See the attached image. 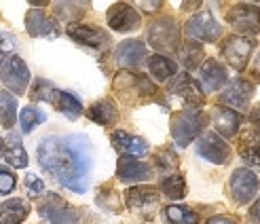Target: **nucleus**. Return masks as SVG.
I'll return each mask as SVG.
<instances>
[{"label":"nucleus","mask_w":260,"mask_h":224,"mask_svg":"<svg viewBox=\"0 0 260 224\" xmlns=\"http://www.w3.org/2000/svg\"><path fill=\"white\" fill-rule=\"evenodd\" d=\"M15 184H17L15 174H13L11 169H7V167H0V195H9V193H13Z\"/></svg>","instance_id":"obj_35"},{"label":"nucleus","mask_w":260,"mask_h":224,"mask_svg":"<svg viewBox=\"0 0 260 224\" xmlns=\"http://www.w3.org/2000/svg\"><path fill=\"white\" fill-rule=\"evenodd\" d=\"M87 116L102 127H110V125H114L116 118H119V110H116V106L110 100H100L87 110Z\"/></svg>","instance_id":"obj_26"},{"label":"nucleus","mask_w":260,"mask_h":224,"mask_svg":"<svg viewBox=\"0 0 260 224\" xmlns=\"http://www.w3.org/2000/svg\"><path fill=\"white\" fill-rule=\"evenodd\" d=\"M201 3H203V0H182V11L190 13V11H194V9H199Z\"/></svg>","instance_id":"obj_39"},{"label":"nucleus","mask_w":260,"mask_h":224,"mask_svg":"<svg viewBox=\"0 0 260 224\" xmlns=\"http://www.w3.org/2000/svg\"><path fill=\"white\" fill-rule=\"evenodd\" d=\"M229 23L237 32L243 34H256L260 32V9L254 5H235L226 11Z\"/></svg>","instance_id":"obj_10"},{"label":"nucleus","mask_w":260,"mask_h":224,"mask_svg":"<svg viewBox=\"0 0 260 224\" xmlns=\"http://www.w3.org/2000/svg\"><path fill=\"white\" fill-rule=\"evenodd\" d=\"M68 36H72L76 43L91 47V49H98V51H104L110 45V36L106 32L100 28H93V25H87V23H70Z\"/></svg>","instance_id":"obj_16"},{"label":"nucleus","mask_w":260,"mask_h":224,"mask_svg":"<svg viewBox=\"0 0 260 224\" xmlns=\"http://www.w3.org/2000/svg\"><path fill=\"white\" fill-rule=\"evenodd\" d=\"M154 161H157V165L161 167V169H176L178 167V156L172 152V150H161L157 156H154Z\"/></svg>","instance_id":"obj_36"},{"label":"nucleus","mask_w":260,"mask_h":224,"mask_svg":"<svg viewBox=\"0 0 260 224\" xmlns=\"http://www.w3.org/2000/svg\"><path fill=\"white\" fill-rule=\"evenodd\" d=\"M116 176L125 184H134V182H146L152 178V169L150 165L138 161L136 156H127L123 154L116 165Z\"/></svg>","instance_id":"obj_17"},{"label":"nucleus","mask_w":260,"mask_h":224,"mask_svg":"<svg viewBox=\"0 0 260 224\" xmlns=\"http://www.w3.org/2000/svg\"><path fill=\"white\" fill-rule=\"evenodd\" d=\"M148 43L161 51V53H174L180 51V28L172 17H161L150 23Z\"/></svg>","instance_id":"obj_3"},{"label":"nucleus","mask_w":260,"mask_h":224,"mask_svg":"<svg viewBox=\"0 0 260 224\" xmlns=\"http://www.w3.org/2000/svg\"><path fill=\"white\" fill-rule=\"evenodd\" d=\"M106 21L110 25V30L114 32H134L140 28V23H142V17H140V13L132 7V5H127V3H116L108 9L106 13Z\"/></svg>","instance_id":"obj_8"},{"label":"nucleus","mask_w":260,"mask_h":224,"mask_svg":"<svg viewBox=\"0 0 260 224\" xmlns=\"http://www.w3.org/2000/svg\"><path fill=\"white\" fill-rule=\"evenodd\" d=\"M134 3L140 7V11L148 13V15H152V13H157L163 5V0H134Z\"/></svg>","instance_id":"obj_38"},{"label":"nucleus","mask_w":260,"mask_h":224,"mask_svg":"<svg viewBox=\"0 0 260 224\" xmlns=\"http://www.w3.org/2000/svg\"><path fill=\"white\" fill-rule=\"evenodd\" d=\"M254 95V85L245 78H235L231 81L229 87L222 91L220 95V102L224 104L229 108H237V110H245L250 106V100Z\"/></svg>","instance_id":"obj_15"},{"label":"nucleus","mask_w":260,"mask_h":224,"mask_svg":"<svg viewBox=\"0 0 260 224\" xmlns=\"http://www.w3.org/2000/svg\"><path fill=\"white\" fill-rule=\"evenodd\" d=\"M167 89H170L172 95H178L184 104H188L190 108H197L203 104V91L197 83L192 81V76L188 72L176 74L170 81V85H167Z\"/></svg>","instance_id":"obj_11"},{"label":"nucleus","mask_w":260,"mask_h":224,"mask_svg":"<svg viewBox=\"0 0 260 224\" xmlns=\"http://www.w3.org/2000/svg\"><path fill=\"white\" fill-rule=\"evenodd\" d=\"M3 144H5V142H3V140H0V152H3Z\"/></svg>","instance_id":"obj_45"},{"label":"nucleus","mask_w":260,"mask_h":224,"mask_svg":"<svg viewBox=\"0 0 260 224\" xmlns=\"http://www.w3.org/2000/svg\"><path fill=\"white\" fill-rule=\"evenodd\" d=\"M207 224H237V222L229 216H214V218L207 220Z\"/></svg>","instance_id":"obj_40"},{"label":"nucleus","mask_w":260,"mask_h":224,"mask_svg":"<svg viewBox=\"0 0 260 224\" xmlns=\"http://www.w3.org/2000/svg\"><path fill=\"white\" fill-rule=\"evenodd\" d=\"M25 30L34 38H57L59 23L51 15H47L43 9H30L25 15Z\"/></svg>","instance_id":"obj_14"},{"label":"nucleus","mask_w":260,"mask_h":224,"mask_svg":"<svg viewBox=\"0 0 260 224\" xmlns=\"http://www.w3.org/2000/svg\"><path fill=\"white\" fill-rule=\"evenodd\" d=\"M30 214V203L19 199H7L0 205V224H21Z\"/></svg>","instance_id":"obj_25"},{"label":"nucleus","mask_w":260,"mask_h":224,"mask_svg":"<svg viewBox=\"0 0 260 224\" xmlns=\"http://www.w3.org/2000/svg\"><path fill=\"white\" fill-rule=\"evenodd\" d=\"M116 63L121 68L129 70V68H138V66L144 61L146 57V47L142 41H123L116 47Z\"/></svg>","instance_id":"obj_22"},{"label":"nucleus","mask_w":260,"mask_h":224,"mask_svg":"<svg viewBox=\"0 0 260 224\" xmlns=\"http://www.w3.org/2000/svg\"><path fill=\"white\" fill-rule=\"evenodd\" d=\"M89 5H91V0H57L55 13L61 19L74 21V19L83 17V13L89 9Z\"/></svg>","instance_id":"obj_28"},{"label":"nucleus","mask_w":260,"mask_h":224,"mask_svg":"<svg viewBox=\"0 0 260 224\" xmlns=\"http://www.w3.org/2000/svg\"><path fill=\"white\" fill-rule=\"evenodd\" d=\"M254 3H260V0H254Z\"/></svg>","instance_id":"obj_46"},{"label":"nucleus","mask_w":260,"mask_h":224,"mask_svg":"<svg viewBox=\"0 0 260 224\" xmlns=\"http://www.w3.org/2000/svg\"><path fill=\"white\" fill-rule=\"evenodd\" d=\"M0 78H3V83L7 85L9 91L21 95L23 91L28 89L30 70H28V66L23 63V59L13 55V57H9V59H5L3 63H0Z\"/></svg>","instance_id":"obj_5"},{"label":"nucleus","mask_w":260,"mask_h":224,"mask_svg":"<svg viewBox=\"0 0 260 224\" xmlns=\"http://www.w3.org/2000/svg\"><path fill=\"white\" fill-rule=\"evenodd\" d=\"M212 121H214V127L220 136L233 138V136H237V131H239L241 114L229 106H216L212 110Z\"/></svg>","instance_id":"obj_20"},{"label":"nucleus","mask_w":260,"mask_h":224,"mask_svg":"<svg viewBox=\"0 0 260 224\" xmlns=\"http://www.w3.org/2000/svg\"><path fill=\"white\" fill-rule=\"evenodd\" d=\"M250 121H252L254 129L260 131V104H258V106H254V110H252V114H250Z\"/></svg>","instance_id":"obj_41"},{"label":"nucleus","mask_w":260,"mask_h":224,"mask_svg":"<svg viewBox=\"0 0 260 224\" xmlns=\"http://www.w3.org/2000/svg\"><path fill=\"white\" fill-rule=\"evenodd\" d=\"M167 224H199V216L184 205H167L163 209Z\"/></svg>","instance_id":"obj_30"},{"label":"nucleus","mask_w":260,"mask_h":224,"mask_svg":"<svg viewBox=\"0 0 260 224\" xmlns=\"http://www.w3.org/2000/svg\"><path fill=\"white\" fill-rule=\"evenodd\" d=\"M148 70L152 72V76L157 78V81H167V78H172L178 74V66L165 55H152L148 57Z\"/></svg>","instance_id":"obj_29"},{"label":"nucleus","mask_w":260,"mask_h":224,"mask_svg":"<svg viewBox=\"0 0 260 224\" xmlns=\"http://www.w3.org/2000/svg\"><path fill=\"white\" fill-rule=\"evenodd\" d=\"M17 121V98L11 91H0V125L11 129Z\"/></svg>","instance_id":"obj_27"},{"label":"nucleus","mask_w":260,"mask_h":224,"mask_svg":"<svg viewBox=\"0 0 260 224\" xmlns=\"http://www.w3.org/2000/svg\"><path fill=\"white\" fill-rule=\"evenodd\" d=\"M229 81V74L224 70V66H220L214 59H207L201 70H199V83H201V91L203 93H214L220 87H224Z\"/></svg>","instance_id":"obj_19"},{"label":"nucleus","mask_w":260,"mask_h":224,"mask_svg":"<svg viewBox=\"0 0 260 224\" xmlns=\"http://www.w3.org/2000/svg\"><path fill=\"white\" fill-rule=\"evenodd\" d=\"M45 121H47V114L41 108H36V106H25L21 110V116H19V123H21V131H23V134H30L34 127L43 125Z\"/></svg>","instance_id":"obj_32"},{"label":"nucleus","mask_w":260,"mask_h":224,"mask_svg":"<svg viewBox=\"0 0 260 224\" xmlns=\"http://www.w3.org/2000/svg\"><path fill=\"white\" fill-rule=\"evenodd\" d=\"M17 45H19V43H17V38L13 36V34H9V32L0 34V63H3L5 59H9V57L15 55Z\"/></svg>","instance_id":"obj_34"},{"label":"nucleus","mask_w":260,"mask_h":224,"mask_svg":"<svg viewBox=\"0 0 260 224\" xmlns=\"http://www.w3.org/2000/svg\"><path fill=\"white\" fill-rule=\"evenodd\" d=\"M252 218H254V220L260 224V199L256 201V205H254V209H252Z\"/></svg>","instance_id":"obj_42"},{"label":"nucleus","mask_w":260,"mask_h":224,"mask_svg":"<svg viewBox=\"0 0 260 224\" xmlns=\"http://www.w3.org/2000/svg\"><path fill=\"white\" fill-rule=\"evenodd\" d=\"M229 188H231V197L237 205H245L250 203L254 197L258 195V178L252 169H235L231 176L229 182Z\"/></svg>","instance_id":"obj_6"},{"label":"nucleus","mask_w":260,"mask_h":224,"mask_svg":"<svg viewBox=\"0 0 260 224\" xmlns=\"http://www.w3.org/2000/svg\"><path fill=\"white\" fill-rule=\"evenodd\" d=\"M254 51V41L245 36H229L222 43V57L226 59V63L235 70H243L250 61V55Z\"/></svg>","instance_id":"obj_7"},{"label":"nucleus","mask_w":260,"mask_h":224,"mask_svg":"<svg viewBox=\"0 0 260 224\" xmlns=\"http://www.w3.org/2000/svg\"><path fill=\"white\" fill-rule=\"evenodd\" d=\"M180 59H182V63H184L186 68H197V66L201 63V59H203V49H201V45H197V43H186L184 47L180 49Z\"/></svg>","instance_id":"obj_33"},{"label":"nucleus","mask_w":260,"mask_h":224,"mask_svg":"<svg viewBox=\"0 0 260 224\" xmlns=\"http://www.w3.org/2000/svg\"><path fill=\"white\" fill-rule=\"evenodd\" d=\"M112 144H114L116 150L127 154V156H136V159H140V156L148 154L146 140L127 134V131H114V134H112Z\"/></svg>","instance_id":"obj_23"},{"label":"nucleus","mask_w":260,"mask_h":224,"mask_svg":"<svg viewBox=\"0 0 260 224\" xmlns=\"http://www.w3.org/2000/svg\"><path fill=\"white\" fill-rule=\"evenodd\" d=\"M43 100L49 102V104H53V106H55L59 112H63L68 118H72V121H74V118H79V116L83 114V110H85L83 104L79 102V98L72 95V93H68V91H61V89L49 87Z\"/></svg>","instance_id":"obj_18"},{"label":"nucleus","mask_w":260,"mask_h":224,"mask_svg":"<svg viewBox=\"0 0 260 224\" xmlns=\"http://www.w3.org/2000/svg\"><path fill=\"white\" fill-rule=\"evenodd\" d=\"M161 190H163L165 197H170V199L178 201V199H182V197L186 195V182H184V178H182L180 174L167 176L161 182Z\"/></svg>","instance_id":"obj_31"},{"label":"nucleus","mask_w":260,"mask_h":224,"mask_svg":"<svg viewBox=\"0 0 260 224\" xmlns=\"http://www.w3.org/2000/svg\"><path fill=\"white\" fill-rule=\"evenodd\" d=\"M38 214L51 224H79V216L74 209L57 195H49L47 199L38 205Z\"/></svg>","instance_id":"obj_9"},{"label":"nucleus","mask_w":260,"mask_h":224,"mask_svg":"<svg viewBox=\"0 0 260 224\" xmlns=\"http://www.w3.org/2000/svg\"><path fill=\"white\" fill-rule=\"evenodd\" d=\"M186 36L190 41H203V43H214L222 36V25H220L212 13H197L194 17L186 21Z\"/></svg>","instance_id":"obj_4"},{"label":"nucleus","mask_w":260,"mask_h":224,"mask_svg":"<svg viewBox=\"0 0 260 224\" xmlns=\"http://www.w3.org/2000/svg\"><path fill=\"white\" fill-rule=\"evenodd\" d=\"M237 148H239V154L245 163L260 167V131L258 129H254V127L243 129L239 136V142H237Z\"/></svg>","instance_id":"obj_21"},{"label":"nucleus","mask_w":260,"mask_h":224,"mask_svg":"<svg viewBox=\"0 0 260 224\" xmlns=\"http://www.w3.org/2000/svg\"><path fill=\"white\" fill-rule=\"evenodd\" d=\"M207 123V118L203 112H199L197 108H188L184 112H178L172 118V138L180 148L188 146V144L197 138L203 127Z\"/></svg>","instance_id":"obj_2"},{"label":"nucleus","mask_w":260,"mask_h":224,"mask_svg":"<svg viewBox=\"0 0 260 224\" xmlns=\"http://www.w3.org/2000/svg\"><path fill=\"white\" fill-rule=\"evenodd\" d=\"M197 154L203 156V159L210 161V163L222 165V163L229 161L231 148H229V144L220 138L218 134H203L197 140Z\"/></svg>","instance_id":"obj_13"},{"label":"nucleus","mask_w":260,"mask_h":224,"mask_svg":"<svg viewBox=\"0 0 260 224\" xmlns=\"http://www.w3.org/2000/svg\"><path fill=\"white\" fill-rule=\"evenodd\" d=\"M125 199H127V207L132 209V212L144 216V218H150L154 207L159 203V193L152 186H136L125 193Z\"/></svg>","instance_id":"obj_12"},{"label":"nucleus","mask_w":260,"mask_h":224,"mask_svg":"<svg viewBox=\"0 0 260 224\" xmlns=\"http://www.w3.org/2000/svg\"><path fill=\"white\" fill-rule=\"evenodd\" d=\"M25 190H28V195H32V197H38V195L45 193V184H43L41 178H36L34 174H28L25 176Z\"/></svg>","instance_id":"obj_37"},{"label":"nucleus","mask_w":260,"mask_h":224,"mask_svg":"<svg viewBox=\"0 0 260 224\" xmlns=\"http://www.w3.org/2000/svg\"><path fill=\"white\" fill-rule=\"evenodd\" d=\"M3 154H5V159L9 165L13 167H28V154H25L23 150V144H21V138L19 134H15V131H9V136L3 140Z\"/></svg>","instance_id":"obj_24"},{"label":"nucleus","mask_w":260,"mask_h":224,"mask_svg":"<svg viewBox=\"0 0 260 224\" xmlns=\"http://www.w3.org/2000/svg\"><path fill=\"white\" fill-rule=\"evenodd\" d=\"M38 163L43 171L61 186L74 193L89 188L91 167H93V146L81 134L51 136L38 144Z\"/></svg>","instance_id":"obj_1"},{"label":"nucleus","mask_w":260,"mask_h":224,"mask_svg":"<svg viewBox=\"0 0 260 224\" xmlns=\"http://www.w3.org/2000/svg\"><path fill=\"white\" fill-rule=\"evenodd\" d=\"M258 78H260V55H258V59H256V63H254V70H252Z\"/></svg>","instance_id":"obj_44"},{"label":"nucleus","mask_w":260,"mask_h":224,"mask_svg":"<svg viewBox=\"0 0 260 224\" xmlns=\"http://www.w3.org/2000/svg\"><path fill=\"white\" fill-rule=\"evenodd\" d=\"M28 3H30V5H34V7H47V5L51 3V0H28Z\"/></svg>","instance_id":"obj_43"}]
</instances>
